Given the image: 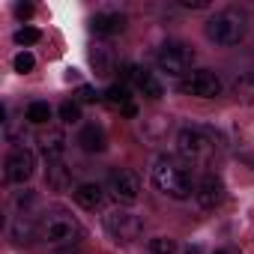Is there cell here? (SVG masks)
Masks as SVG:
<instances>
[{
  "mask_svg": "<svg viewBox=\"0 0 254 254\" xmlns=\"http://www.w3.org/2000/svg\"><path fill=\"white\" fill-rule=\"evenodd\" d=\"M177 150L189 165H209L218 153V138L203 126H186L177 135Z\"/></svg>",
  "mask_w": 254,
  "mask_h": 254,
  "instance_id": "obj_1",
  "label": "cell"
},
{
  "mask_svg": "<svg viewBox=\"0 0 254 254\" xmlns=\"http://www.w3.org/2000/svg\"><path fill=\"white\" fill-rule=\"evenodd\" d=\"M153 183H156V189H159L162 194L177 197V200H186V197L194 191V186H191V171H189L183 162L171 159V156H162V159L156 162V168H153Z\"/></svg>",
  "mask_w": 254,
  "mask_h": 254,
  "instance_id": "obj_2",
  "label": "cell"
},
{
  "mask_svg": "<svg viewBox=\"0 0 254 254\" xmlns=\"http://www.w3.org/2000/svg\"><path fill=\"white\" fill-rule=\"evenodd\" d=\"M206 36L215 42V45H239L245 39V15L236 12V9H224V12H215L209 21H206Z\"/></svg>",
  "mask_w": 254,
  "mask_h": 254,
  "instance_id": "obj_3",
  "label": "cell"
},
{
  "mask_svg": "<svg viewBox=\"0 0 254 254\" xmlns=\"http://www.w3.org/2000/svg\"><path fill=\"white\" fill-rule=\"evenodd\" d=\"M42 236L51 245H72L81 239V224L75 215H69L66 209H51L42 218Z\"/></svg>",
  "mask_w": 254,
  "mask_h": 254,
  "instance_id": "obj_4",
  "label": "cell"
},
{
  "mask_svg": "<svg viewBox=\"0 0 254 254\" xmlns=\"http://www.w3.org/2000/svg\"><path fill=\"white\" fill-rule=\"evenodd\" d=\"M105 227H108V233H111L117 242H135V239H141V233H144L141 218H138L135 212H129V209H111V212L105 215Z\"/></svg>",
  "mask_w": 254,
  "mask_h": 254,
  "instance_id": "obj_5",
  "label": "cell"
},
{
  "mask_svg": "<svg viewBox=\"0 0 254 254\" xmlns=\"http://www.w3.org/2000/svg\"><path fill=\"white\" fill-rule=\"evenodd\" d=\"M156 63H159V72L180 78V75H186V72L191 69L194 51H191L189 45H183V42H171V45H165V48L159 51V60H156Z\"/></svg>",
  "mask_w": 254,
  "mask_h": 254,
  "instance_id": "obj_6",
  "label": "cell"
},
{
  "mask_svg": "<svg viewBox=\"0 0 254 254\" xmlns=\"http://www.w3.org/2000/svg\"><path fill=\"white\" fill-rule=\"evenodd\" d=\"M180 90H183L186 96H200V99H215V96L221 93V78H218L215 72H209V69H197V72H191L189 78H183V84H180Z\"/></svg>",
  "mask_w": 254,
  "mask_h": 254,
  "instance_id": "obj_7",
  "label": "cell"
},
{
  "mask_svg": "<svg viewBox=\"0 0 254 254\" xmlns=\"http://www.w3.org/2000/svg\"><path fill=\"white\" fill-rule=\"evenodd\" d=\"M33 168H36V159L27 147H15L6 156V180L9 183H27L33 177Z\"/></svg>",
  "mask_w": 254,
  "mask_h": 254,
  "instance_id": "obj_8",
  "label": "cell"
},
{
  "mask_svg": "<svg viewBox=\"0 0 254 254\" xmlns=\"http://www.w3.org/2000/svg\"><path fill=\"white\" fill-rule=\"evenodd\" d=\"M111 194L120 203H135L141 197V180L135 171H117L111 177Z\"/></svg>",
  "mask_w": 254,
  "mask_h": 254,
  "instance_id": "obj_9",
  "label": "cell"
},
{
  "mask_svg": "<svg viewBox=\"0 0 254 254\" xmlns=\"http://www.w3.org/2000/svg\"><path fill=\"white\" fill-rule=\"evenodd\" d=\"M221 197H224V183H221L215 174H206V177L194 186V200H197V206H203V209L218 206Z\"/></svg>",
  "mask_w": 254,
  "mask_h": 254,
  "instance_id": "obj_10",
  "label": "cell"
},
{
  "mask_svg": "<svg viewBox=\"0 0 254 254\" xmlns=\"http://www.w3.org/2000/svg\"><path fill=\"white\" fill-rule=\"evenodd\" d=\"M39 153L45 156V162L48 165H54V162H60V156H63V150H66V135L60 132V129H48V132H39Z\"/></svg>",
  "mask_w": 254,
  "mask_h": 254,
  "instance_id": "obj_11",
  "label": "cell"
},
{
  "mask_svg": "<svg viewBox=\"0 0 254 254\" xmlns=\"http://www.w3.org/2000/svg\"><path fill=\"white\" fill-rule=\"evenodd\" d=\"M72 194H75V203H78V206H84V209H99V206H102V200H105L102 186H96V183H81Z\"/></svg>",
  "mask_w": 254,
  "mask_h": 254,
  "instance_id": "obj_12",
  "label": "cell"
},
{
  "mask_svg": "<svg viewBox=\"0 0 254 254\" xmlns=\"http://www.w3.org/2000/svg\"><path fill=\"white\" fill-rule=\"evenodd\" d=\"M123 27H126V18H123L120 12H102V15H96V18H93V30H96L99 36L123 33Z\"/></svg>",
  "mask_w": 254,
  "mask_h": 254,
  "instance_id": "obj_13",
  "label": "cell"
},
{
  "mask_svg": "<svg viewBox=\"0 0 254 254\" xmlns=\"http://www.w3.org/2000/svg\"><path fill=\"white\" fill-rule=\"evenodd\" d=\"M78 144H81L84 153H102L105 150V132L99 126H87V129L78 135Z\"/></svg>",
  "mask_w": 254,
  "mask_h": 254,
  "instance_id": "obj_14",
  "label": "cell"
},
{
  "mask_svg": "<svg viewBox=\"0 0 254 254\" xmlns=\"http://www.w3.org/2000/svg\"><path fill=\"white\" fill-rule=\"evenodd\" d=\"M48 186H51L54 191H63V189H69V186H72V171H69L66 165H60V162L48 165Z\"/></svg>",
  "mask_w": 254,
  "mask_h": 254,
  "instance_id": "obj_15",
  "label": "cell"
},
{
  "mask_svg": "<svg viewBox=\"0 0 254 254\" xmlns=\"http://www.w3.org/2000/svg\"><path fill=\"white\" fill-rule=\"evenodd\" d=\"M147 99H162L165 96V90H162V81L156 78V75H150V72H141V78H138V84H135Z\"/></svg>",
  "mask_w": 254,
  "mask_h": 254,
  "instance_id": "obj_16",
  "label": "cell"
},
{
  "mask_svg": "<svg viewBox=\"0 0 254 254\" xmlns=\"http://www.w3.org/2000/svg\"><path fill=\"white\" fill-rule=\"evenodd\" d=\"M129 99H132V96H129V87H126V84H111V87L105 90V102H108V105H114V108H126V105H132Z\"/></svg>",
  "mask_w": 254,
  "mask_h": 254,
  "instance_id": "obj_17",
  "label": "cell"
},
{
  "mask_svg": "<svg viewBox=\"0 0 254 254\" xmlns=\"http://www.w3.org/2000/svg\"><path fill=\"white\" fill-rule=\"evenodd\" d=\"M90 60H93V66H96V75H111V72H114V57H111L108 48H93Z\"/></svg>",
  "mask_w": 254,
  "mask_h": 254,
  "instance_id": "obj_18",
  "label": "cell"
},
{
  "mask_svg": "<svg viewBox=\"0 0 254 254\" xmlns=\"http://www.w3.org/2000/svg\"><path fill=\"white\" fill-rule=\"evenodd\" d=\"M233 93H236L239 102L251 105V102H254V75H239L236 84H233Z\"/></svg>",
  "mask_w": 254,
  "mask_h": 254,
  "instance_id": "obj_19",
  "label": "cell"
},
{
  "mask_svg": "<svg viewBox=\"0 0 254 254\" xmlns=\"http://www.w3.org/2000/svg\"><path fill=\"white\" fill-rule=\"evenodd\" d=\"M27 120L36 123V126H45V123L51 120V105H48V102H33V105L27 108Z\"/></svg>",
  "mask_w": 254,
  "mask_h": 254,
  "instance_id": "obj_20",
  "label": "cell"
},
{
  "mask_svg": "<svg viewBox=\"0 0 254 254\" xmlns=\"http://www.w3.org/2000/svg\"><path fill=\"white\" fill-rule=\"evenodd\" d=\"M12 233H15V239H18V242H30V239H33V233H36V227H33V221H30V218L18 215V218H15Z\"/></svg>",
  "mask_w": 254,
  "mask_h": 254,
  "instance_id": "obj_21",
  "label": "cell"
},
{
  "mask_svg": "<svg viewBox=\"0 0 254 254\" xmlns=\"http://www.w3.org/2000/svg\"><path fill=\"white\" fill-rule=\"evenodd\" d=\"M150 251H153V254H177V242L168 239V236H156V239L150 242Z\"/></svg>",
  "mask_w": 254,
  "mask_h": 254,
  "instance_id": "obj_22",
  "label": "cell"
},
{
  "mask_svg": "<svg viewBox=\"0 0 254 254\" xmlns=\"http://www.w3.org/2000/svg\"><path fill=\"white\" fill-rule=\"evenodd\" d=\"M60 120L63 123H78L81 120V105L78 102H63L60 105Z\"/></svg>",
  "mask_w": 254,
  "mask_h": 254,
  "instance_id": "obj_23",
  "label": "cell"
},
{
  "mask_svg": "<svg viewBox=\"0 0 254 254\" xmlns=\"http://www.w3.org/2000/svg\"><path fill=\"white\" fill-rule=\"evenodd\" d=\"M39 39H42V33H39L36 27H21V30L15 33V42H18V45H36Z\"/></svg>",
  "mask_w": 254,
  "mask_h": 254,
  "instance_id": "obj_24",
  "label": "cell"
},
{
  "mask_svg": "<svg viewBox=\"0 0 254 254\" xmlns=\"http://www.w3.org/2000/svg\"><path fill=\"white\" fill-rule=\"evenodd\" d=\"M33 66H36V60H33V54L30 51H21L18 57H15V72H33Z\"/></svg>",
  "mask_w": 254,
  "mask_h": 254,
  "instance_id": "obj_25",
  "label": "cell"
},
{
  "mask_svg": "<svg viewBox=\"0 0 254 254\" xmlns=\"http://www.w3.org/2000/svg\"><path fill=\"white\" fill-rule=\"evenodd\" d=\"M96 99H99V93H96L93 87H87V84L78 87V102H87V105H90V102H96Z\"/></svg>",
  "mask_w": 254,
  "mask_h": 254,
  "instance_id": "obj_26",
  "label": "cell"
},
{
  "mask_svg": "<svg viewBox=\"0 0 254 254\" xmlns=\"http://www.w3.org/2000/svg\"><path fill=\"white\" fill-rule=\"evenodd\" d=\"M15 15H18V18H30V15H33V6H30V3H18V6H15Z\"/></svg>",
  "mask_w": 254,
  "mask_h": 254,
  "instance_id": "obj_27",
  "label": "cell"
},
{
  "mask_svg": "<svg viewBox=\"0 0 254 254\" xmlns=\"http://www.w3.org/2000/svg\"><path fill=\"white\" fill-rule=\"evenodd\" d=\"M123 114H126V117H135L138 111H135V105H126V108H123Z\"/></svg>",
  "mask_w": 254,
  "mask_h": 254,
  "instance_id": "obj_28",
  "label": "cell"
},
{
  "mask_svg": "<svg viewBox=\"0 0 254 254\" xmlns=\"http://www.w3.org/2000/svg\"><path fill=\"white\" fill-rule=\"evenodd\" d=\"M215 254H230V251H215Z\"/></svg>",
  "mask_w": 254,
  "mask_h": 254,
  "instance_id": "obj_29",
  "label": "cell"
},
{
  "mask_svg": "<svg viewBox=\"0 0 254 254\" xmlns=\"http://www.w3.org/2000/svg\"><path fill=\"white\" fill-rule=\"evenodd\" d=\"M189 254H197V251H189Z\"/></svg>",
  "mask_w": 254,
  "mask_h": 254,
  "instance_id": "obj_30",
  "label": "cell"
}]
</instances>
